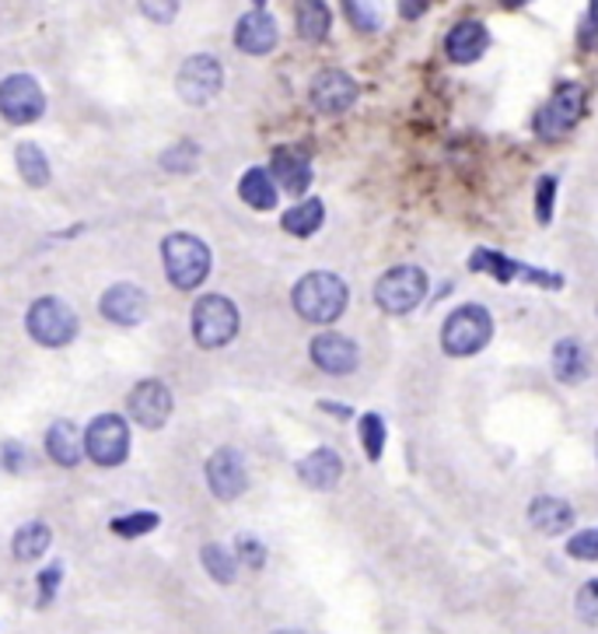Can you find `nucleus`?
<instances>
[{
  "instance_id": "c9c22d12",
  "label": "nucleus",
  "mask_w": 598,
  "mask_h": 634,
  "mask_svg": "<svg viewBox=\"0 0 598 634\" xmlns=\"http://www.w3.org/2000/svg\"><path fill=\"white\" fill-rule=\"evenodd\" d=\"M535 194H539V225H550L553 218V197H556V179L553 176H543L535 186Z\"/></svg>"
},
{
  "instance_id": "1a4fd4ad",
  "label": "nucleus",
  "mask_w": 598,
  "mask_h": 634,
  "mask_svg": "<svg viewBox=\"0 0 598 634\" xmlns=\"http://www.w3.org/2000/svg\"><path fill=\"white\" fill-rule=\"evenodd\" d=\"M469 271H479V274H490L494 281L508 284L514 277H522L529 284H543V287H564V277L561 274H550V271H539V266H525V263H514L508 256H500L497 249H476L469 256Z\"/></svg>"
},
{
  "instance_id": "b1692460",
  "label": "nucleus",
  "mask_w": 598,
  "mask_h": 634,
  "mask_svg": "<svg viewBox=\"0 0 598 634\" xmlns=\"http://www.w3.org/2000/svg\"><path fill=\"white\" fill-rule=\"evenodd\" d=\"M322 218H325V210H322V200H301L298 207L291 210H284V232H291L298 239H308V236H315L319 228H322Z\"/></svg>"
},
{
  "instance_id": "c85d7f7f",
  "label": "nucleus",
  "mask_w": 598,
  "mask_h": 634,
  "mask_svg": "<svg viewBox=\"0 0 598 634\" xmlns=\"http://www.w3.org/2000/svg\"><path fill=\"white\" fill-rule=\"evenodd\" d=\"M18 168H22V179L29 186H46L49 183V162L35 144H22L18 147Z\"/></svg>"
},
{
  "instance_id": "f257e3e1",
  "label": "nucleus",
  "mask_w": 598,
  "mask_h": 634,
  "mask_svg": "<svg viewBox=\"0 0 598 634\" xmlns=\"http://www.w3.org/2000/svg\"><path fill=\"white\" fill-rule=\"evenodd\" d=\"M295 309L308 323H333L346 309V284L336 274L315 271L295 284Z\"/></svg>"
},
{
  "instance_id": "6ab92c4d",
  "label": "nucleus",
  "mask_w": 598,
  "mask_h": 634,
  "mask_svg": "<svg viewBox=\"0 0 598 634\" xmlns=\"http://www.w3.org/2000/svg\"><path fill=\"white\" fill-rule=\"evenodd\" d=\"M484 50H487V29L479 22H458L445 40V53L455 64H473L484 56Z\"/></svg>"
},
{
  "instance_id": "ddd939ff",
  "label": "nucleus",
  "mask_w": 598,
  "mask_h": 634,
  "mask_svg": "<svg viewBox=\"0 0 598 634\" xmlns=\"http://www.w3.org/2000/svg\"><path fill=\"white\" fill-rule=\"evenodd\" d=\"M207 484L214 491L221 502H231V498H239L245 488H248V473H245V463L235 449H221L210 456L207 463Z\"/></svg>"
},
{
  "instance_id": "f704fd0d",
  "label": "nucleus",
  "mask_w": 598,
  "mask_h": 634,
  "mask_svg": "<svg viewBox=\"0 0 598 634\" xmlns=\"http://www.w3.org/2000/svg\"><path fill=\"white\" fill-rule=\"evenodd\" d=\"M343 11L354 22V29H361V32H375L378 29V8L375 4H346Z\"/></svg>"
},
{
  "instance_id": "f03ea898",
  "label": "nucleus",
  "mask_w": 598,
  "mask_h": 634,
  "mask_svg": "<svg viewBox=\"0 0 598 634\" xmlns=\"http://www.w3.org/2000/svg\"><path fill=\"white\" fill-rule=\"evenodd\" d=\"M162 260H165L168 281L176 284L179 292H192V287L203 284L210 274V249L197 236H186V232L165 239Z\"/></svg>"
},
{
  "instance_id": "4468645a",
  "label": "nucleus",
  "mask_w": 598,
  "mask_h": 634,
  "mask_svg": "<svg viewBox=\"0 0 598 634\" xmlns=\"http://www.w3.org/2000/svg\"><path fill=\"white\" fill-rule=\"evenodd\" d=\"M130 414L144 428H162L171 414V393L165 382H158V379L141 382V386L130 393Z\"/></svg>"
},
{
  "instance_id": "393cba45",
  "label": "nucleus",
  "mask_w": 598,
  "mask_h": 634,
  "mask_svg": "<svg viewBox=\"0 0 598 634\" xmlns=\"http://www.w3.org/2000/svg\"><path fill=\"white\" fill-rule=\"evenodd\" d=\"M239 194L248 207H256V210H269V207H277V183L269 179V172L266 168H253V172H245L242 176V186H239Z\"/></svg>"
},
{
  "instance_id": "5701e85b",
  "label": "nucleus",
  "mask_w": 598,
  "mask_h": 634,
  "mask_svg": "<svg viewBox=\"0 0 598 634\" xmlns=\"http://www.w3.org/2000/svg\"><path fill=\"white\" fill-rule=\"evenodd\" d=\"M553 372L561 382H582L588 375V354L577 340H561L553 351Z\"/></svg>"
},
{
  "instance_id": "4c0bfd02",
  "label": "nucleus",
  "mask_w": 598,
  "mask_h": 634,
  "mask_svg": "<svg viewBox=\"0 0 598 634\" xmlns=\"http://www.w3.org/2000/svg\"><path fill=\"white\" fill-rule=\"evenodd\" d=\"M239 557H242L245 565L259 568V565L266 561V550H263L259 540H253V536H242V540H239Z\"/></svg>"
},
{
  "instance_id": "2eb2a0df",
  "label": "nucleus",
  "mask_w": 598,
  "mask_h": 634,
  "mask_svg": "<svg viewBox=\"0 0 598 634\" xmlns=\"http://www.w3.org/2000/svg\"><path fill=\"white\" fill-rule=\"evenodd\" d=\"M312 361L330 375H346L357 369V343L343 334H322L312 340Z\"/></svg>"
},
{
  "instance_id": "a878e982",
  "label": "nucleus",
  "mask_w": 598,
  "mask_h": 634,
  "mask_svg": "<svg viewBox=\"0 0 598 634\" xmlns=\"http://www.w3.org/2000/svg\"><path fill=\"white\" fill-rule=\"evenodd\" d=\"M49 544H53L49 526L46 523H29V526H22L14 533L11 550H14L18 561H35V557H43L49 550Z\"/></svg>"
},
{
  "instance_id": "7ed1b4c3",
  "label": "nucleus",
  "mask_w": 598,
  "mask_h": 634,
  "mask_svg": "<svg viewBox=\"0 0 598 634\" xmlns=\"http://www.w3.org/2000/svg\"><path fill=\"white\" fill-rule=\"evenodd\" d=\"M490 334H494V319L484 305H462V309L449 316L445 330H441V348L452 358H466L484 351L490 343Z\"/></svg>"
},
{
  "instance_id": "cd10ccee",
  "label": "nucleus",
  "mask_w": 598,
  "mask_h": 634,
  "mask_svg": "<svg viewBox=\"0 0 598 634\" xmlns=\"http://www.w3.org/2000/svg\"><path fill=\"white\" fill-rule=\"evenodd\" d=\"M203 568L210 571V579L221 582V586H231V582H235V575H239L235 554L224 550L221 544H207L203 547Z\"/></svg>"
},
{
  "instance_id": "a19ab883",
  "label": "nucleus",
  "mask_w": 598,
  "mask_h": 634,
  "mask_svg": "<svg viewBox=\"0 0 598 634\" xmlns=\"http://www.w3.org/2000/svg\"><path fill=\"white\" fill-rule=\"evenodd\" d=\"M179 8L176 4H144V14H151V18H162V22H168L171 14H176Z\"/></svg>"
},
{
  "instance_id": "c756f323",
  "label": "nucleus",
  "mask_w": 598,
  "mask_h": 634,
  "mask_svg": "<svg viewBox=\"0 0 598 634\" xmlns=\"http://www.w3.org/2000/svg\"><path fill=\"white\" fill-rule=\"evenodd\" d=\"M154 526H158V515L154 512H133V515H123V518H112L109 529L115 536H144L151 533Z\"/></svg>"
},
{
  "instance_id": "a211bd4d",
  "label": "nucleus",
  "mask_w": 598,
  "mask_h": 634,
  "mask_svg": "<svg viewBox=\"0 0 598 634\" xmlns=\"http://www.w3.org/2000/svg\"><path fill=\"white\" fill-rule=\"evenodd\" d=\"M298 473L308 488H315V491H330L340 484V473H343V459L333 452V449H315V452H308L301 463H298Z\"/></svg>"
},
{
  "instance_id": "79ce46f5",
  "label": "nucleus",
  "mask_w": 598,
  "mask_h": 634,
  "mask_svg": "<svg viewBox=\"0 0 598 634\" xmlns=\"http://www.w3.org/2000/svg\"><path fill=\"white\" fill-rule=\"evenodd\" d=\"M399 14H402V18H417V14H423V4H402Z\"/></svg>"
},
{
  "instance_id": "20e7f679",
  "label": "nucleus",
  "mask_w": 598,
  "mask_h": 634,
  "mask_svg": "<svg viewBox=\"0 0 598 634\" xmlns=\"http://www.w3.org/2000/svg\"><path fill=\"white\" fill-rule=\"evenodd\" d=\"M585 106H588V91L577 85V81H564L561 88L553 91V99L535 112L539 138H546V141L567 138V133H571L577 123H582Z\"/></svg>"
},
{
  "instance_id": "72a5a7b5",
  "label": "nucleus",
  "mask_w": 598,
  "mask_h": 634,
  "mask_svg": "<svg viewBox=\"0 0 598 634\" xmlns=\"http://www.w3.org/2000/svg\"><path fill=\"white\" fill-rule=\"evenodd\" d=\"M577 617L588 624H598V579L577 592Z\"/></svg>"
},
{
  "instance_id": "412c9836",
  "label": "nucleus",
  "mask_w": 598,
  "mask_h": 634,
  "mask_svg": "<svg viewBox=\"0 0 598 634\" xmlns=\"http://www.w3.org/2000/svg\"><path fill=\"white\" fill-rule=\"evenodd\" d=\"M529 523H532L539 533L556 536V533L571 529L574 512H571L567 502H561V498H535V502L529 505Z\"/></svg>"
},
{
  "instance_id": "7c9ffc66",
  "label": "nucleus",
  "mask_w": 598,
  "mask_h": 634,
  "mask_svg": "<svg viewBox=\"0 0 598 634\" xmlns=\"http://www.w3.org/2000/svg\"><path fill=\"white\" fill-rule=\"evenodd\" d=\"M361 441H364V452L368 459H378L381 456V446H385V420L378 414H364L361 417Z\"/></svg>"
},
{
  "instance_id": "aec40b11",
  "label": "nucleus",
  "mask_w": 598,
  "mask_h": 634,
  "mask_svg": "<svg viewBox=\"0 0 598 634\" xmlns=\"http://www.w3.org/2000/svg\"><path fill=\"white\" fill-rule=\"evenodd\" d=\"M46 449L60 467H77V463H81V452H88L85 435H81V428L74 425V420H56V425L49 428V435H46Z\"/></svg>"
},
{
  "instance_id": "0eeeda50",
  "label": "nucleus",
  "mask_w": 598,
  "mask_h": 634,
  "mask_svg": "<svg viewBox=\"0 0 598 634\" xmlns=\"http://www.w3.org/2000/svg\"><path fill=\"white\" fill-rule=\"evenodd\" d=\"M29 334L43 348H64L77 334V316L60 298H38L29 309Z\"/></svg>"
},
{
  "instance_id": "39448f33",
  "label": "nucleus",
  "mask_w": 598,
  "mask_h": 634,
  "mask_svg": "<svg viewBox=\"0 0 598 634\" xmlns=\"http://www.w3.org/2000/svg\"><path fill=\"white\" fill-rule=\"evenodd\" d=\"M423 295H428V274H423L420 266H392V271H385L375 284V302L392 316L417 309Z\"/></svg>"
},
{
  "instance_id": "9d476101",
  "label": "nucleus",
  "mask_w": 598,
  "mask_h": 634,
  "mask_svg": "<svg viewBox=\"0 0 598 634\" xmlns=\"http://www.w3.org/2000/svg\"><path fill=\"white\" fill-rule=\"evenodd\" d=\"M0 109H4V117L11 123H35L46 109L43 88H38L29 74H11V78L0 85Z\"/></svg>"
},
{
  "instance_id": "bb28decb",
  "label": "nucleus",
  "mask_w": 598,
  "mask_h": 634,
  "mask_svg": "<svg viewBox=\"0 0 598 634\" xmlns=\"http://www.w3.org/2000/svg\"><path fill=\"white\" fill-rule=\"evenodd\" d=\"M298 35L308 43H319L330 35V8L325 4H301L298 8Z\"/></svg>"
},
{
  "instance_id": "f8f14e48",
  "label": "nucleus",
  "mask_w": 598,
  "mask_h": 634,
  "mask_svg": "<svg viewBox=\"0 0 598 634\" xmlns=\"http://www.w3.org/2000/svg\"><path fill=\"white\" fill-rule=\"evenodd\" d=\"M357 95H361V88L346 70H319L312 81V102H315V109L330 112V117L333 112L351 109L357 102Z\"/></svg>"
},
{
  "instance_id": "2f4dec72",
  "label": "nucleus",
  "mask_w": 598,
  "mask_h": 634,
  "mask_svg": "<svg viewBox=\"0 0 598 634\" xmlns=\"http://www.w3.org/2000/svg\"><path fill=\"white\" fill-rule=\"evenodd\" d=\"M197 144L192 141H179V144H171L165 155H162V165L165 168H171V172H189L192 165H197Z\"/></svg>"
},
{
  "instance_id": "ea45409f",
  "label": "nucleus",
  "mask_w": 598,
  "mask_h": 634,
  "mask_svg": "<svg viewBox=\"0 0 598 634\" xmlns=\"http://www.w3.org/2000/svg\"><path fill=\"white\" fill-rule=\"evenodd\" d=\"M598 43V0L588 8L585 25H582V46H595Z\"/></svg>"
},
{
  "instance_id": "9b49d317",
  "label": "nucleus",
  "mask_w": 598,
  "mask_h": 634,
  "mask_svg": "<svg viewBox=\"0 0 598 634\" xmlns=\"http://www.w3.org/2000/svg\"><path fill=\"white\" fill-rule=\"evenodd\" d=\"M224 85V70L214 56H189L179 70V95L189 106L210 102Z\"/></svg>"
},
{
  "instance_id": "423d86ee",
  "label": "nucleus",
  "mask_w": 598,
  "mask_h": 634,
  "mask_svg": "<svg viewBox=\"0 0 598 634\" xmlns=\"http://www.w3.org/2000/svg\"><path fill=\"white\" fill-rule=\"evenodd\" d=\"M239 334V309L221 295H207L192 309V340L200 348H224Z\"/></svg>"
},
{
  "instance_id": "4be33fe9",
  "label": "nucleus",
  "mask_w": 598,
  "mask_h": 634,
  "mask_svg": "<svg viewBox=\"0 0 598 634\" xmlns=\"http://www.w3.org/2000/svg\"><path fill=\"white\" fill-rule=\"evenodd\" d=\"M274 176L280 179V186L287 189V194L301 197L308 189V183H312V168H308V158H301L298 151L280 147L274 155Z\"/></svg>"
},
{
  "instance_id": "dca6fc26",
  "label": "nucleus",
  "mask_w": 598,
  "mask_h": 634,
  "mask_svg": "<svg viewBox=\"0 0 598 634\" xmlns=\"http://www.w3.org/2000/svg\"><path fill=\"white\" fill-rule=\"evenodd\" d=\"M235 46L242 53H253V56H263L277 46V25H274V18L266 14V8H253L248 11L239 29H235Z\"/></svg>"
},
{
  "instance_id": "58836bf2",
  "label": "nucleus",
  "mask_w": 598,
  "mask_h": 634,
  "mask_svg": "<svg viewBox=\"0 0 598 634\" xmlns=\"http://www.w3.org/2000/svg\"><path fill=\"white\" fill-rule=\"evenodd\" d=\"M29 463H32V459L22 452V446H18V441H8V446H4V467H8V473H25Z\"/></svg>"
},
{
  "instance_id": "37998d69",
  "label": "nucleus",
  "mask_w": 598,
  "mask_h": 634,
  "mask_svg": "<svg viewBox=\"0 0 598 634\" xmlns=\"http://www.w3.org/2000/svg\"><path fill=\"white\" fill-rule=\"evenodd\" d=\"M274 634H301V631H274Z\"/></svg>"
},
{
  "instance_id": "473e14b6",
  "label": "nucleus",
  "mask_w": 598,
  "mask_h": 634,
  "mask_svg": "<svg viewBox=\"0 0 598 634\" xmlns=\"http://www.w3.org/2000/svg\"><path fill=\"white\" fill-rule=\"evenodd\" d=\"M567 554L577 557V561H595L598 557V529H585V533L571 536Z\"/></svg>"
},
{
  "instance_id": "e433bc0d",
  "label": "nucleus",
  "mask_w": 598,
  "mask_h": 634,
  "mask_svg": "<svg viewBox=\"0 0 598 634\" xmlns=\"http://www.w3.org/2000/svg\"><path fill=\"white\" fill-rule=\"evenodd\" d=\"M60 565H53L46 568L43 575H38V606H49L53 603V595H56V586H60Z\"/></svg>"
},
{
  "instance_id": "f3484780",
  "label": "nucleus",
  "mask_w": 598,
  "mask_h": 634,
  "mask_svg": "<svg viewBox=\"0 0 598 634\" xmlns=\"http://www.w3.org/2000/svg\"><path fill=\"white\" fill-rule=\"evenodd\" d=\"M144 313H147V295L137 284H115L102 295V316L109 323L133 326V323L144 319Z\"/></svg>"
},
{
  "instance_id": "6e6552de",
  "label": "nucleus",
  "mask_w": 598,
  "mask_h": 634,
  "mask_svg": "<svg viewBox=\"0 0 598 634\" xmlns=\"http://www.w3.org/2000/svg\"><path fill=\"white\" fill-rule=\"evenodd\" d=\"M85 446H88V456L95 459L99 467H120L126 452H130V428L123 417L115 414H102L95 417L88 431H85Z\"/></svg>"
}]
</instances>
